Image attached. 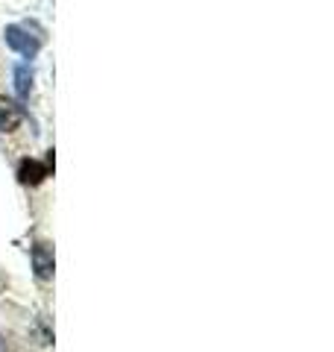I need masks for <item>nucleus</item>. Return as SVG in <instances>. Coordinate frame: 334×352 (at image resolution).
Masks as SVG:
<instances>
[{
    "label": "nucleus",
    "mask_w": 334,
    "mask_h": 352,
    "mask_svg": "<svg viewBox=\"0 0 334 352\" xmlns=\"http://www.w3.org/2000/svg\"><path fill=\"white\" fill-rule=\"evenodd\" d=\"M15 91H18V97H30V91H32V71L27 65H18L15 68Z\"/></svg>",
    "instance_id": "5"
},
{
    "label": "nucleus",
    "mask_w": 334,
    "mask_h": 352,
    "mask_svg": "<svg viewBox=\"0 0 334 352\" xmlns=\"http://www.w3.org/2000/svg\"><path fill=\"white\" fill-rule=\"evenodd\" d=\"M21 124H24V109L15 100H9V97H0V129L15 132Z\"/></svg>",
    "instance_id": "3"
},
{
    "label": "nucleus",
    "mask_w": 334,
    "mask_h": 352,
    "mask_svg": "<svg viewBox=\"0 0 334 352\" xmlns=\"http://www.w3.org/2000/svg\"><path fill=\"white\" fill-rule=\"evenodd\" d=\"M6 44L12 47L15 53H21L24 59H36V53L41 50V41H38V36H30V30H24V27H18V24H12V27H6Z\"/></svg>",
    "instance_id": "1"
},
{
    "label": "nucleus",
    "mask_w": 334,
    "mask_h": 352,
    "mask_svg": "<svg viewBox=\"0 0 334 352\" xmlns=\"http://www.w3.org/2000/svg\"><path fill=\"white\" fill-rule=\"evenodd\" d=\"M0 352H9V349H6V338H3V335H0Z\"/></svg>",
    "instance_id": "6"
},
{
    "label": "nucleus",
    "mask_w": 334,
    "mask_h": 352,
    "mask_svg": "<svg viewBox=\"0 0 334 352\" xmlns=\"http://www.w3.org/2000/svg\"><path fill=\"white\" fill-rule=\"evenodd\" d=\"M44 176H50V162L24 159L18 164V179L24 185H38V182H44Z\"/></svg>",
    "instance_id": "2"
},
{
    "label": "nucleus",
    "mask_w": 334,
    "mask_h": 352,
    "mask_svg": "<svg viewBox=\"0 0 334 352\" xmlns=\"http://www.w3.org/2000/svg\"><path fill=\"white\" fill-rule=\"evenodd\" d=\"M32 270H36L38 279H50L53 276V250L47 244L32 247Z\"/></svg>",
    "instance_id": "4"
}]
</instances>
